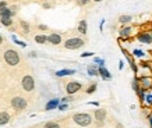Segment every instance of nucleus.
Segmentation results:
<instances>
[{
    "instance_id": "1",
    "label": "nucleus",
    "mask_w": 152,
    "mask_h": 128,
    "mask_svg": "<svg viewBox=\"0 0 152 128\" xmlns=\"http://www.w3.org/2000/svg\"><path fill=\"white\" fill-rule=\"evenodd\" d=\"M73 120H74L75 124H78L81 127H88L92 123V117L89 114H87V113H77V114H74Z\"/></svg>"
},
{
    "instance_id": "2",
    "label": "nucleus",
    "mask_w": 152,
    "mask_h": 128,
    "mask_svg": "<svg viewBox=\"0 0 152 128\" xmlns=\"http://www.w3.org/2000/svg\"><path fill=\"white\" fill-rule=\"evenodd\" d=\"M84 40L81 38H70L64 42V48L66 49H71V50H75V49H80L84 46Z\"/></svg>"
},
{
    "instance_id": "3",
    "label": "nucleus",
    "mask_w": 152,
    "mask_h": 128,
    "mask_svg": "<svg viewBox=\"0 0 152 128\" xmlns=\"http://www.w3.org/2000/svg\"><path fill=\"white\" fill-rule=\"evenodd\" d=\"M4 60L10 65H17L18 61H20V56H18V53H17L16 50H7L4 53Z\"/></svg>"
},
{
    "instance_id": "4",
    "label": "nucleus",
    "mask_w": 152,
    "mask_h": 128,
    "mask_svg": "<svg viewBox=\"0 0 152 128\" xmlns=\"http://www.w3.org/2000/svg\"><path fill=\"white\" fill-rule=\"evenodd\" d=\"M11 104H13V107L16 109V110H23L25 109V106H27V102H25L23 97H14L13 100H11Z\"/></svg>"
},
{
    "instance_id": "5",
    "label": "nucleus",
    "mask_w": 152,
    "mask_h": 128,
    "mask_svg": "<svg viewBox=\"0 0 152 128\" xmlns=\"http://www.w3.org/2000/svg\"><path fill=\"white\" fill-rule=\"evenodd\" d=\"M21 85H23V88H24L25 91H32V89H34V78H32L31 75L24 77L23 81H21Z\"/></svg>"
},
{
    "instance_id": "6",
    "label": "nucleus",
    "mask_w": 152,
    "mask_h": 128,
    "mask_svg": "<svg viewBox=\"0 0 152 128\" xmlns=\"http://www.w3.org/2000/svg\"><path fill=\"white\" fill-rule=\"evenodd\" d=\"M80 89H81V84H80V82L73 81V82H68V84H67V88H66V91H67V93H68V95H73V93L78 92Z\"/></svg>"
},
{
    "instance_id": "7",
    "label": "nucleus",
    "mask_w": 152,
    "mask_h": 128,
    "mask_svg": "<svg viewBox=\"0 0 152 128\" xmlns=\"http://www.w3.org/2000/svg\"><path fill=\"white\" fill-rule=\"evenodd\" d=\"M137 39H138V42H142V43H152V35L142 32L137 36Z\"/></svg>"
},
{
    "instance_id": "8",
    "label": "nucleus",
    "mask_w": 152,
    "mask_h": 128,
    "mask_svg": "<svg viewBox=\"0 0 152 128\" xmlns=\"http://www.w3.org/2000/svg\"><path fill=\"white\" fill-rule=\"evenodd\" d=\"M48 42H50L52 45H59V43L62 42V36H60L59 33H55V32H53V33H50L48 36Z\"/></svg>"
},
{
    "instance_id": "9",
    "label": "nucleus",
    "mask_w": 152,
    "mask_h": 128,
    "mask_svg": "<svg viewBox=\"0 0 152 128\" xmlns=\"http://www.w3.org/2000/svg\"><path fill=\"white\" fill-rule=\"evenodd\" d=\"M78 32L80 33H82V35H85L87 33V29H88V25H87V21L85 20H81L80 21V24H78Z\"/></svg>"
},
{
    "instance_id": "10",
    "label": "nucleus",
    "mask_w": 152,
    "mask_h": 128,
    "mask_svg": "<svg viewBox=\"0 0 152 128\" xmlns=\"http://www.w3.org/2000/svg\"><path fill=\"white\" fill-rule=\"evenodd\" d=\"M99 74L102 75V78H103V80H110V78H112L110 72L107 71V70L105 68L103 65H101V67H99Z\"/></svg>"
},
{
    "instance_id": "11",
    "label": "nucleus",
    "mask_w": 152,
    "mask_h": 128,
    "mask_svg": "<svg viewBox=\"0 0 152 128\" xmlns=\"http://www.w3.org/2000/svg\"><path fill=\"white\" fill-rule=\"evenodd\" d=\"M87 71H88L89 75H92V77H95V75H99V68H96L95 64H91L87 67Z\"/></svg>"
},
{
    "instance_id": "12",
    "label": "nucleus",
    "mask_w": 152,
    "mask_h": 128,
    "mask_svg": "<svg viewBox=\"0 0 152 128\" xmlns=\"http://www.w3.org/2000/svg\"><path fill=\"white\" fill-rule=\"evenodd\" d=\"M105 116H106V113H105V110H101V109H98V110H95V118L99 123H102V121L105 120Z\"/></svg>"
},
{
    "instance_id": "13",
    "label": "nucleus",
    "mask_w": 152,
    "mask_h": 128,
    "mask_svg": "<svg viewBox=\"0 0 152 128\" xmlns=\"http://www.w3.org/2000/svg\"><path fill=\"white\" fill-rule=\"evenodd\" d=\"M8 120H10V116H8L6 112L0 113V125H4V124H7Z\"/></svg>"
},
{
    "instance_id": "14",
    "label": "nucleus",
    "mask_w": 152,
    "mask_h": 128,
    "mask_svg": "<svg viewBox=\"0 0 152 128\" xmlns=\"http://www.w3.org/2000/svg\"><path fill=\"white\" fill-rule=\"evenodd\" d=\"M0 16L1 17H10V18H11V16H13V10H11V8H6V7L0 8Z\"/></svg>"
},
{
    "instance_id": "15",
    "label": "nucleus",
    "mask_w": 152,
    "mask_h": 128,
    "mask_svg": "<svg viewBox=\"0 0 152 128\" xmlns=\"http://www.w3.org/2000/svg\"><path fill=\"white\" fill-rule=\"evenodd\" d=\"M74 72H75V70H60L56 72V75L57 77H66V75H71Z\"/></svg>"
},
{
    "instance_id": "16",
    "label": "nucleus",
    "mask_w": 152,
    "mask_h": 128,
    "mask_svg": "<svg viewBox=\"0 0 152 128\" xmlns=\"http://www.w3.org/2000/svg\"><path fill=\"white\" fill-rule=\"evenodd\" d=\"M57 104H59V100L57 99H53V100H50L48 104H46V110H52V109H56Z\"/></svg>"
},
{
    "instance_id": "17",
    "label": "nucleus",
    "mask_w": 152,
    "mask_h": 128,
    "mask_svg": "<svg viewBox=\"0 0 152 128\" xmlns=\"http://www.w3.org/2000/svg\"><path fill=\"white\" fill-rule=\"evenodd\" d=\"M35 42H38V43H46L48 42V36L46 35H36L35 36Z\"/></svg>"
},
{
    "instance_id": "18",
    "label": "nucleus",
    "mask_w": 152,
    "mask_h": 128,
    "mask_svg": "<svg viewBox=\"0 0 152 128\" xmlns=\"http://www.w3.org/2000/svg\"><path fill=\"white\" fill-rule=\"evenodd\" d=\"M131 20H133V17L131 16H120L119 17V21H120L121 24H128Z\"/></svg>"
},
{
    "instance_id": "19",
    "label": "nucleus",
    "mask_w": 152,
    "mask_h": 128,
    "mask_svg": "<svg viewBox=\"0 0 152 128\" xmlns=\"http://www.w3.org/2000/svg\"><path fill=\"white\" fill-rule=\"evenodd\" d=\"M0 21H1V24L6 25V27H10V25L13 24V20H11L10 17H1V20H0Z\"/></svg>"
},
{
    "instance_id": "20",
    "label": "nucleus",
    "mask_w": 152,
    "mask_h": 128,
    "mask_svg": "<svg viewBox=\"0 0 152 128\" xmlns=\"http://www.w3.org/2000/svg\"><path fill=\"white\" fill-rule=\"evenodd\" d=\"M130 33H131V28L126 27V28H123V29L120 31V36H124V38H127Z\"/></svg>"
},
{
    "instance_id": "21",
    "label": "nucleus",
    "mask_w": 152,
    "mask_h": 128,
    "mask_svg": "<svg viewBox=\"0 0 152 128\" xmlns=\"http://www.w3.org/2000/svg\"><path fill=\"white\" fill-rule=\"evenodd\" d=\"M43 128H60V125L57 123H46Z\"/></svg>"
},
{
    "instance_id": "22",
    "label": "nucleus",
    "mask_w": 152,
    "mask_h": 128,
    "mask_svg": "<svg viewBox=\"0 0 152 128\" xmlns=\"http://www.w3.org/2000/svg\"><path fill=\"white\" fill-rule=\"evenodd\" d=\"M75 3L78 4V6H87L91 3V0H75Z\"/></svg>"
},
{
    "instance_id": "23",
    "label": "nucleus",
    "mask_w": 152,
    "mask_h": 128,
    "mask_svg": "<svg viewBox=\"0 0 152 128\" xmlns=\"http://www.w3.org/2000/svg\"><path fill=\"white\" fill-rule=\"evenodd\" d=\"M142 84H144V88H148L151 85V80L149 78H142Z\"/></svg>"
},
{
    "instance_id": "24",
    "label": "nucleus",
    "mask_w": 152,
    "mask_h": 128,
    "mask_svg": "<svg viewBox=\"0 0 152 128\" xmlns=\"http://www.w3.org/2000/svg\"><path fill=\"white\" fill-rule=\"evenodd\" d=\"M96 91V85L94 84V85H91L88 89H87V93H92V92H95Z\"/></svg>"
},
{
    "instance_id": "25",
    "label": "nucleus",
    "mask_w": 152,
    "mask_h": 128,
    "mask_svg": "<svg viewBox=\"0 0 152 128\" xmlns=\"http://www.w3.org/2000/svg\"><path fill=\"white\" fill-rule=\"evenodd\" d=\"M94 61H95L96 64H99V67H101V65H103V64H105L103 59H99V57H96V59H95V60H94Z\"/></svg>"
},
{
    "instance_id": "26",
    "label": "nucleus",
    "mask_w": 152,
    "mask_h": 128,
    "mask_svg": "<svg viewBox=\"0 0 152 128\" xmlns=\"http://www.w3.org/2000/svg\"><path fill=\"white\" fill-rule=\"evenodd\" d=\"M21 25H23V28L25 29L24 32H29V27H28V24H27V22H24V21H23V22H21Z\"/></svg>"
},
{
    "instance_id": "27",
    "label": "nucleus",
    "mask_w": 152,
    "mask_h": 128,
    "mask_svg": "<svg viewBox=\"0 0 152 128\" xmlns=\"http://www.w3.org/2000/svg\"><path fill=\"white\" fill-rule=\"evenodd\" d=\"M94 53H91V52H85V53H82L81 54V57H89V56H92Z\"/></svg>"
},
{
    "instance_id": "28",
    "label": "nucleus",
    "mask_w": 152,
    "mask_h": 128,
    "mask_svg": "<svg viewBox=\"0 0 152 128\" xmlns=\"http://www.w3.org/2000/svg\"><path fill=\"white\" fill-rule=\"evenodd\" d=\"M134 54L138 56V57H141V56H142V52H141V50H134Z\"/></svg>"
},
{
    "instance_id": "29",
    "label": "nucleus",
    "mask_w": 152,
    "mask_h": 128,
    "mask_svg": "<svg viewBox=\"0 0 152 128\" xmlns=\"http://www.w3.org/2000/svg\"><path fill=\"white\" fill-rule=\"evenodd\" d=\"M59 109H60V110H66V109H67V104H66V103L60 104V106H59Z\"/></svg>"
},
{
    "instance_id": "30",
    "label": "nucleus",
    "mask_w": 152,
    "mask_h": 128,
    "mask_svg": "<svg viewBox=\"0 0 152 128\" xmlns=\"http://www.w3.org/2000/svg\"><path fill=\"white\" fill-rule=\"evenodd\" d=\"M147 102H148V103H152V95L147 96Z\"/></svg>"
},
{
    "instance_id": "31",
    "label": "nucleus",
    "mask_w": 152,
    "mask_h": 128,
    "mask_svg": "<svg viewBox=\"0 0 152 128\" xmlns=\"http://www.w3.org/2000/svg\"><path fill=\"white\" fill-rule=\"evenodd\" d=\"M6 7V1H0V8Z\"/></svg>"
},
{
    "instance_id": "32",
    "label": "nucleus",
    "mask_w": 152,
    "mask_h": 128,
    "mask_svg": "<svg viewBox=\"0 0 152 128\" xmlns=\"http://www.w3.org/2000/svg\"><path fill=\"white\" fill-rule=\"evenodd\" d=\"M149 123H151V127H152V117H149Z\"/></svg>"
},
{
    "instance_id": "33",
    "label": "nucleus",
    "mask_w": 152,
    "mask_h": 128,
    "mask_svg": "<svg viewBox=\"0 0 152 128\" xmlns=\"http://www.w3.org/2000/svg\"><path fill=\"white\" fill-rule=\"evenodd\" d=\"M1 42H3V38H1V36H0V45H1Z\"/></svg>"
},
{
    "instance_id": "34",
    "label": "nucleus",
    "mask_w": 152,
    "mask_h": 128,
    "mask_svg": "<svg viewBox=\"0 0 152 128\" xmlns=\"http://www.w3.org/2000/svg\"><path fill=\"white\" fill-rule=\"evenodd\" d=\"M94 1H96V3H98V1H102V0H94Z\"/></svg>"
}]
</instances>
